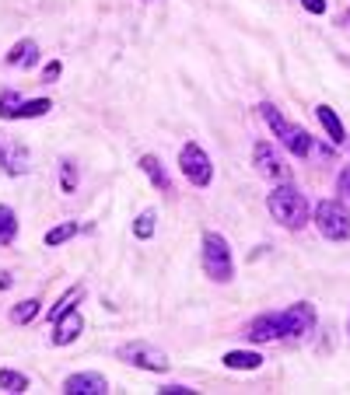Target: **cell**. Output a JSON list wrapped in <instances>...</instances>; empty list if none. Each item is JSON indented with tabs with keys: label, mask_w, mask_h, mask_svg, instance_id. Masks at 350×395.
<instances>
[{
	"label": "cell",
	"mask_w": 350,
	"mask_h": 395,
	"mask_svg": "<svg viewBox=\"0 0 350 395\" xmlns=\"http://www.w3.org/2000/svg\"><path fill=\"white\" fill-rule=\"evenodd\" d=\"M259 364H262V357L256 350H231V353H224V368H231V371H256Z\"/></svg>",
	"instance_id": "cell-14"
},
{
	"label": "cell",
	"mask_w": 350,
	"mask_h": 395,
	"mask_svg": "<svg viewBox=\"0 0 350 395\" xmlns=\"http://www.w3.org/2000/svg\"><path fill=\"white\" fill-rule=\"evenodd\" d=\"M203 273L217 284H228L235 277V262H231V245L224 241V234L207 231L203 234Z\"/></svg>",
	"instance_id": "cell-2"
},
{
	"label": "cell",
	"mask_w": 350,
	"mask_h": 395,
	"mask_svg": "<svg viewBox=\"0 0 350 395\" xmlns=\"http://www.w3.org/2000/svg\"><path fill=\"white\" fill-rule=\"evenodd\" d=\"M0 388H4V392H28V388H32V381H28L21 371H0Z\"/></svg>",
	"instance_id": "cell-20"
},
{
	"label": "cell",
	"mask_w": 350,
	"mask_h": 395,
	"mask_svg": "<svg viewBox=\"0 0 350 395\" xmlns=\"http://www.w3.org/2000/svg\"><path fill=\"white\" fill-rule=\"evenodd\" d=\"M64 392L67 395H105L109 392V381L95 371H81V374H70L64 381Z\"/></svg>",
	"instance_id": "cell-10"
},
{
	"label": "cell",
	"mask_w": 350,
	"mask_h": 395,
	"mask_svg": "<svg viewBox=\"0 0 350 395\" xmlns=\"http://www.w3.org/2000/svg\"><path fill=\"white\" fill-rule=\"evenodd\" d=\"M133 234L137 238H151L154 234V210H144V214L133 221Z\"/></svg>",
	"instance_id": "cell-24"
},
{
	"label": "cell",
	"mask_w": 350,
	"mask_h": 395,
	"mask_svg": "<svg viewBox=\"0 0 350 395\" xmlns=\"http://www.w3.org/2000/svg\"><path fill=\"white\" fill-rule=\"evenodd\" d=\"M179 165H183V175L193 182V186H211V178H214V168H211V158H207V150H203L200 144H186L183 147V154H179Z\"/></svg>",
	"instance_id": "cell-6"
},
{
	"label": "cell",
	"mask_w": 350,
	"mask_h": 395,
	"mask_svg": "<svg viewBox=\"0 0 350 395\" xmlns=\"http://www.w3.org/2000/svg\"><path fill=\"white\" fill-rule=\"evenodd\" d=\"M39 315V301L36 297H28V301H18V305L11 308V322L14 325H25V322H32Z\"/></svg>",
	"instance_id": "cell-18"
},
{
	"label": "cell",
	"mask_w": 350,
	"mask_h": 395,
	"mask_svg": "<svg viewBox=\"0 0 350 395\" xmlns=\"http://www.w3.org/2000/svg\"><path fill=\"white\" fill-rule=\"evenodd\" d=\"M140 168H144V175H148L161 193H172V178L165 175V168H161V161H158L154 154H144V158H140Z\"/></svg>",
	"instance_id": "cell-15"
},
{
	"label": "cell",
	"mask_w": 350,
	"mask_h": 395,
	"mask_svg": "<svg viewBox=\"0 0 350 395\" xmlns=\"http://www.w3.org/2000/svg\"><path fill=\"white\" fill-rule=\"evenodd\" d=\"M347 28H350V14H347Z\"/></svg>",
	"instance_id": "cell-31"
},
{
	"label": "cell",
	"mask_w": 350,
	"mask_h": 395,
	"mask_svg": "<svg viewBox=\"0 0 350 395\" xmlns=\"http://www.w3.org/2000/svg\"><path fill=\"white\" fill-rule=\"evenodd\" d=\"M116 357L123 364H130V368H144V371H168V364H172L168 353H161L151 343H123L116 350Z\"/></svg>",
	"instance_id": "cell-5"
},
{
	"label": "cell",
	"mask_w": 350,
	"mask_h": 395,
	"mask_svg": "<svg viewBox=\"0 0 350 395\" xmlns=\"http://www.w3.org/2000/svg\"><path fill=\"white\" fill-rule=\"evenodd\" d=\"M18 234V217L11 206H0V245H11Z\"/></svg>",
	"instance_id": "cell-17"
},
{
	"label": "cell",
	"mask_w": 350,
	"mask_h": 395,
	"mask_svg": "<svg viewBox=\"0 0 350 395\" xmlns=\"http://www.w3.org/2000/svg\"><path fill=\"white\" fill-rule=\"evenodd\" d=\"M252 161H256V168L267 175V178H273V182H287L291 178V172H287V165L277 158V150L267 144V140H259L256 147H252Z\"/></svg>",
	"instance_id": "cell-8"
},
{
	"label": "cell",
	"mask_w": 350,
	"mask_h": 395,
	"mask_svg": "<svg viewBox=\"0 0 350 395\" xmlns=\"http://www.w3.org/2000/svg\"><path fill=\"white\" fill-rule=\"evenodd\" d=\"M267 206H270L273 221L284 224L287 231H301L308 224V200H305V193H298L291 186V182H280V186L270 193Z\"/></svg>",
	"instance_id": "cell-1"
},
{
	"label": "cell",
	"mask_w": 350,
	"mask_h": 395,
	"mask_svg": "<svg viewBox=\"0 0 350 395\" xmlns=\"http://www.w3.org/2000/svg\"><path fill=\"white\" fill-rule=\"evenodd\" d=\"M49 109H53L49 98H32V102H21V109H18L14 119H39V115H46Z\"/></svg>",
	"instance_id": "cell-21"
},
{
	"label": "cell",
	"mask_w": 350,
	"mask_h": 395,
	"mask_svg": "<svg viewBox=\"0 0 350 395\" xmlns=\"http://www.w3.org/2000/svg\"><path fill=\"white\" fill-rule=\"evenodd\" d=\"M308 14H326V0H301Z\"/></svg>",
	"instance_id": "cell-28"
},
{
	"label": "cell",
	"mask_w": 350,
	"mask_h": 395,
	"mask_svg": "<svg viewBox=\"0 0 350 395\" xmlns=\"http://www.w3.org/2000/svg\"><path fill=\"white\" fill-rule=\"evenodd\" d=\"M18 109H21L18 91H0V115H4V119H14Z\"/></svg>",
	"instance_id": "cell-23"
},
{
	"label": "cell",
	"mask_w": 350,
	"mask_h": 395,
	"mask_svg": "<svg viewBox=\"0 0 350 395\" xmlns=\"http://www.w3.org/2000/svg\"><path fill=\"white\" fill-rule=\"evenodd\" d=\"M81 297H84V287H70V290H67V294L60 297V305H53V312H49V322H56V318H60V315H64L67 308H74Z\"/></svg>",
	"instance_id": "cell-22"
},
{
	"label": "cell",
	"mask_w": 350,
	"mask_h": 395,
	"mask_svg": "<svg viewBox=\"0 0 350 395\" xmlns=\"http://www.w3.org/2000/svg\"><path fill=\"white\" fill-rule=\"evenodd\" d=\"M315 228L329 241H347L350 238V210L340 200H323L315 206Z\"/></svg>",
	"instance_id": "cell-4"
},
{
	"label": "cell",
	"mask_w": 350,
	"mask_h": 395,
	"mask_svg": "<svg viewBox=\"0 0 350 395\" xmlns=\"http://www.w3.org/2000/svg\"><path fill=\"white\" fill-rule=\"evenodd\" d=\"M60 189H64V193H74V189H77V165H74V161H64V165H60Z\"/></svg>",
	"instance_id": "cell-25"
},
{
	"label": "cell",
	"mask_w": 350,
	"mask_h": 395,
	"mask_svg": "<svg viewBox=\"0 0 350 395\" xmlns=\"http://www.w3.org/2000/svg\"><path fill=\"white\" fill-rule=\"evenodd\" d=\"M259 115L262 119H267V123H270V130L280 137V144L291 150V154H295V158H308L312 154V137L301 130V126H295V123H287V119L270 105V102H262L259 105Z\"/></svg>",
	"instance_id": "cell-3"
},
{
	"label": "cell",
	"mask_w": 350,
	"mask_h": 395,
	"mask_svg": "<svg viewBox=\"0 0 350 395\" xmlns=\"http://www.w3.org/2000/svg\"><path fill=\"white\" fill-rule=\"evenodd\" d=\"M0 168L8 175H25L28 172V150L21 144H11V147L0 144Z\"/></svg>",
	"instance_id": "cell-12"
},
{
	"label": "cell",
	"mask_w": 350,
	"mask_h": 395,
	"mask_svg": "<svg viewBox=\"0 0 350 395\" xmlns=\"http://www.w3.org/2000/svg\"><path fill=\"white\" fill-rule=\"evenodd\" d=\"M8 64H11V67H32V64H39V46H36L32 39H21V42L8 53Z\"/></svg>",
	"instance_id": "cell-13"
},
{
	"label": "cell",
	"mask_w": 350,
	"mask_h": 395,
	"mask_svg": "<svg viewBox=\"0 0 350 395\" xmlns=\"http://www.w3.org/2000/svg\"><path fill=\"white\" fill-rule=\"evenodd\" d=\"M277 318H280V336H305V332L315 329V308L308 305V301L291 305V308L280 312Z\"/></svg>",
	"instance_id": "cell-7"
},
{
	"label": "cell",
	"mask_w": 350,
	"mask_h": 395,
	"mask_svg": "<svg viewBox=\"0 0 350 395\" xmlns=\"http://www.w3.org/2000/svg\"><path fill=\"white\" fill-rule=\"evenodd\" d=\"M161 395H193V388H186V385H165V388H158Z\"/></svg>",
	"instance_id": "cell-29"
},
{
	"label": "cell",
	"mask_w": 350,
	"mask_h": 395,
	"mask_svg": "<svg viewBox=\"0 0 350 395\" xmlns=\"http://www.w3.org/2000/svg\"><path fill=\"white\" fill-rule=\"evenodd\" d=\"M81 332H84V318H81V312L74 305V308H67L60 318L53 322V343L56 346H67V343H74L81 336Z\"/></svg>",
	"instance_id": "cell-9"
},
{
	"label": "cell",
	"mask_w": 350,
	"mask_h": 395,
	"mask_svg": "<svg viewBox=\"0 0 350 395\" xmlns=\"http://www.w3.org/2000/svg\"><path fill=\"white\" fill-rule=\"evenodd\" d=\"M336 189H340V200H347V203H350V168H343V172H340Z\"/></svg>",
	"instance_id": "cell-27"
},
{
	"label": "cell",
	"mask_w": 350,
	"mask_h": 395,
	"mask_svg": "<svg viewBox=\"0 0 350 395\" xmlns=\"http://www.w3.org/2000/svg\"><path fill=\"white\" fill-rule=\"evenodd\" d=\"M245 336L252 343H273V340H280V318L277 315H259L256 322H249Z\"/></svg>",
	"instance_id": "cell-11"
},
{
	"label": "cell",
	"mask_w": 350,
	"mask_h": 395,
	"mask_svg": "<svg viewBox=\"0 0 350 395\" xmlns=\"http://www.w3.org/2000/svg\"><path fill=\"white\" fill-rule=\"evenodd\" d=\"M315 115H319V123H323V130L329 133V140H333V144H343V140H347L343 123L336 119V112H333L329 105H319V109H315Z\"/></svg>",
	"instance_id": "cell-16"
},
{
	"label": "cell",
	"mask_w": 350,
	"mask_h": 395,
	"mask_svg": "<svg viewBox=\"0 0 350 395\" xmlns=\"http://www.w3.org/2000/svg\"><path fill=\"white\" fill-rule=\"evenodd\" d=\"M11 287V277H8V273H0V290H8Z\"/></svg>",
	"instance_id": "cell-30"
},
{
	"label": "cell",
	"mask_w": 350,
	"mask_h": 395,
	"mask_svg": "<svg viewBox=\"0 0 350 395\" xmlns=\"http://www.w3.org/2000/svg\"><path fill=\"white\" fill-rule=\"evenodd\" d=\"M60 74H64V64H60V59H53V64H46V70H42V84H56Z\"/></svg>",
	"instance_id": "cell-26"
},
{
	"label": "cell",
	"mask_w": 350,
	"mask_h": 395,
	"mask_svg": "<svg viewBox=\"0 0 350 395\" xmlns=\"http://www.w3.org/2000/svg\"><path fill=\"white\" fill-rule=\"evenodd\" d=\"M77 231H81V228H77L74 221H67V224H56V228H49V231H46V245H49V249L64 245V241H67V238H74Z\"/></svg>",
	"instance_id": "cell-19"
}]
</instances>
